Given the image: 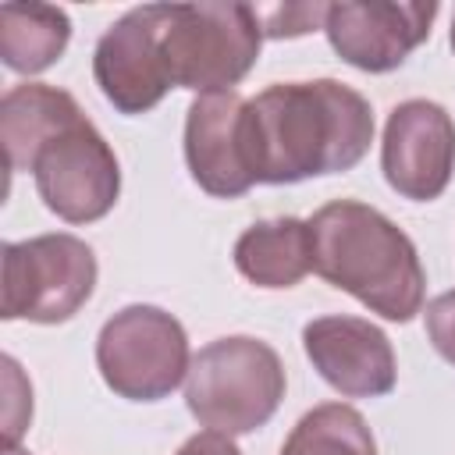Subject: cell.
<instances>
[{
    "mask_svg": "<svg viewBox=\"0 0 455 455\" xmlns=\"http://www.w3.org/2000/svg\"><path fill=\"white\" fill-rule=\"evenodd\" d=\"M235 267L256 288H295L313 270L309 220L270 217L249 224L235 242Z\"/></svg>",
    "mask_w": 455,
    "mask_h": 455,
    "instance_id": "obj_13",
    "label": "cell"
},
{
    "mask_svg": "<svg viewBox=\"0 0 455 455\" xmlns=\"http://www.w3.org/2000/svg\"><path fill=\"white\" fill-rule=\"evenodd\" d=\"M384 181L412 203L441 199L455 174V121L434 100H405L387 114L380 139Z\"/></svg>",
    "mask_w": 455,
    "mask_h": 455,
    "instance_id": "obj_10",
    "label": "cell"
},
{
    "mask_svg": "<svg viewBox=\"0 0 455 455\" xmlns=\"http://www.w3.org/2000/svg\"><path fill=\"white\" fill-rule=\"evenodd\" d=\"M451 50H455V18H451Z\"/></svg>",
    "mask_w": 455,
    "mask_h": 455,
    "instance_id": "obj_21",
    "label": "cell"
},
{
    "mask_svg": "<svg viewBox=\"0 0 455 455\" xmlns=\"http://www.w3.org/2000/svg\"><path fill=\"white\" fill-rule=\"evenodd\" d=\"M313 270L338 291L359 299L370 313L409 323L423 313L427 274L412 238L377 206L334 199L309 217Z\"/></svg>",
    "mask_w": 455,
    "mask_h": 455,
    "instance_id": "obj_2",
    "label": "cell"
},
{
    "mask_svg": "<svg viewBox=\"0 0 455 455\" xmlns=\"http://www.w3.org/2000/svg\"><path fill=\"white\" fill-rule=\"evenodd\" d=\"M71 43V18L64 7L7 0L0 4V60L18 75H39L60 60Z\"/></svg>",
    "mask_w": 455,
    "mask_h": 455,
    "instance_id": "obj_15",
    "label": "cell"
},
{
    "mask_svg": "<svg viewBox=\"0 0 455 455\" xmlns=\"http://www.w3.org/2000/svg\"><path fill=\"white\" fill-rule=\"evenodd\" d=\"M284 387V363L267 341L252 334H228L192 355L185 405L206 430L238 437L270 423Z\"/></svg>",
    "mask_w": 455,
    "mask_h": 455,
    "instance_id": "obj_3",
    "label": "cell"
},
{
    "mask_svg": "<svg viewBox=\"0 0 455 455\" xmlns=\"http://www.w3.org/2000/svg\"><path fill=\"white\" fill-rule=\"evenodd\" d=\"M277 455H377V441L359 409L323 402L291 427Z\"/></svg>",
    "mask_w": 455,
    "mask_h": 455,
    "instance_id": "obj_16",
    "label": "cell"
},
{
    "mask_svg": "<svg viewBox=\"0 0 455 455\" xmlns=\"http://www.w3.org/2000/svg\"><path fill=\"white\" fill-rule=\"evenodd\" d=\"M423 320H427V338H430L434 352L455 366V288L430 299Z\"/></svg>",
    "mask_w": 455,
    "mask_h": 455,
    "instance_id": "obj_18",
    "label": "cell"
},
{
    "mask_svg": "<svg viewBox=\"0 0 455 455\" xmlns=\"http://www.w3.org/2000/svg\"><path fill=\"white\" fill-rule=\"evenodd\" d=\"M263 25L252 4L206 0L171 4L160 36L164 68L174 89L231 92L259 60Z\"/></svg>",
    "mask_w": 455,
    "mask_h": 455,
    "instance_id": "obj_4",
    "label": "cell"
},
{
    "mask_svg": "<svg viewBox=\"0 0 455 455\" xmlns=\"http://www.w3.org/2000/svg\"><path fill=\"white\" fill-rule=\"evenodd\" d=\"M167 11L171 4H139L96 39L92 78L117 114H146L174 89L160 50Z\"/></svg>",
    "mask_w": 455,
    "mask_h": 455,
    "instance_id": "obj_8",
    "label": "cell"
},
{
    "mask_svg": "<svg viewBox=\"0 0 455 455\" xmlns=\"http://www.w3.org/2000/svg\"><path fill=\"white\" fill-rule=\"evenodd\" d=\"M4 455H32V451H25V448L14 444V448H4Z\"/></svg>",
    "mask_w": 455,
    "mask_h": 455,
    "instance_id": "obj_20",
    "label": "cell"
},
{
    "mask_svg": "<svg viewBox=\"0 0 455 455\" xmlns=\"http://www.w3.org/2000/svg\"><path fill=\"white\" fill-rule=\"evenodd\" d=\"M96 252L68 231L4 245V320L64 323L96 291Z\"/></svg>",
    "mask_w": 455,
    "mask_h": 455,
    "instance_id": "obj_6",
    "label": "cell"
},
{
    "mask_svg": "<svg viewBox=\"0 0 455 455\" xmlns=\"http://www.w3.org/2000/svg\"><path fill=\"white\" fill-rule=\"evenodd\" d=\"M75 117H82V107L71 92L46 82L11 85L0 100V142L7 171H28L36 149Z\"/></svg>",
    "mask_w": 455,
    "mask_h": 455,
    "instance_id": "obj_14",
    "label": "cell"
},
{
    "mask_svg": "<svg viewBox=\"0 0 455 455\" xmlns=\"http://www.w3.org/2000/svg\"><path fill=\"white\" fill-rule=\"evenodd\" d=\"M32 178L43 206L64 224L103 220L121 196V164L100 128L82 114L53 132L32 156Z\"/></svg>",
    "mask_w": 455,
    "mask_h": 455,
    "instance_id": "obj_7",
    "label": "cell"
},
{
    "mask_svg": "<svg viewBox=\"0 0 455 455\" xmlns=\"http://www.w3.org/2000/svg\"><path fill=\"white\" fill-rule=\"evenodd\" d=\"M256 18L267 39H295V36L323 28L327 4H274V7L256 4Z\"/></svg>",
    "mask_w": 455,
    "mask_h": 455,
    "instance_id": "obj_17",
    "label": "cell"
},
{
    "mask_svg": "<svg viewBox=\"0 0 455 455\" xmlns=\"http://www.w3.org/2000/svg\"><path fill=\"white\" fill-rule=\"evenodd\" d=\"M188 334L160 306L132 302L96 334V370L103 384L128 402H160L188 377Z\"/></svg>",
    "mask_w": 455,
    "mask_h": 455,
    "instance_id": "obj_5",
    "label": "cell"
},
{
    "mask_svg": "<svg viewBox=\"0 0 455 455\" xmlns=\"http://www.w3.org/2000/svg\"><path fill=\"white\" fill-rule=\"evenodd\" d=\"M370 142V100L338 78L277 82L245 103V149L256 185L352 171Z\"/></svg>",
    "mask_w": 455,
    "mask_h": 455,
    "instance_id": "obj_1",
    "label": "cell"
},
{
    "mask_svg": "<svg viewBox=\"0 0 455 455\" xmlns=\"http://www.w3.org/2000/svg\"><path fill=\"white\" fill-rule=\"evenodd\" d=\"M245 96L242 92H203L185 114V164L192 181L217 196L238 199L256 178L245 149Z\"/></svg>",
    "mask_w": 455,
    "mask_h": 455,
    "instance_id": "obj_12",
    "label": "cell"
},
{
    "mask_svg": "<svg viewBox=\"0 0 455 455\" xmlns=\"http://www.w3.org/2000/svg\"><path fill=\"white\" fill-rule=\"evenodd\" d=\"M434 18V0H341L327 4L323 32L345 64L384 75L402 68L409 53L430 39Z\"/></svg>",
    "mask_w": 455,
    "mask_h": 455,
    "instance_id": "obj_9",
    "label": "cell"
},
{
    "mask_svg": "<svg viewBox=\"0 0 455 455\" xmlns=\"http://www.w3.org/2000/svg\"><path fill=\"white\" fill-rule=\"evenodd\" d=\"M302 348L313 370L341 398H384L398 384L391 338L363 316H316L302 327Z\"/></svg>",
    "mask_w": 455,
    "mask_h": 455,
    "instance_id": "obj_11",
    "label": "cell"
},
{
    "mask_svg": "<svg viewBox=\"0 0 455 455\" xmlns=\"http://www.w3.org/2000/svg\"><path fill=\"white\" fill-rule=\"evenodd\" d=\"M174 455H242V451H238V444L228 434L203 430V434H192Z\"/></svg>",
    "mask_w": 455,
    "mask_h": 455,
    "instance_id": "obj_19",
    "label": "cell"
}]
</instances>
